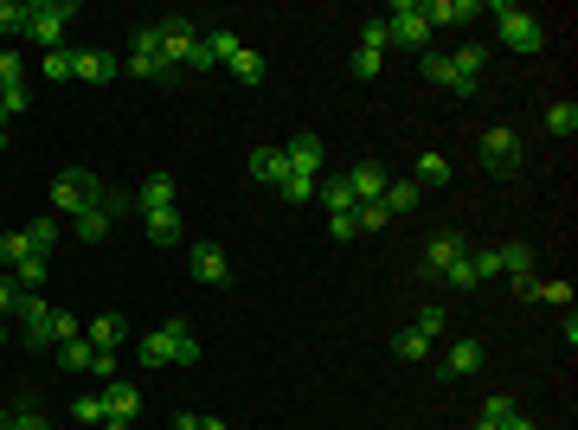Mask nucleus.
Wrapping results in <instances>:
<instances>
[{"label": "nucleus", "mask_w": 578, "mask_h": 430, "mask_svg": "<svg viewBox=\"0 0 578 430\" xmlns=\"http://www.w3.org/2000/svg\"><path fill=\"white\" fill-rule=\"evenodd\" d=\"M424 58V78L456 90V97H476L482 90V65H489V52L482 45H456V52H418Z\"/></svg>", "instance_id": "1"}, {"label": "nucleus", "mask_w": 578, "mask_h": 430, "mask_svg": "<svg viewBox=\"0 0 578 430\" xmlns=\"http://www.w3.org/2000/svg\"><path fill=\"white\" fill-rule=\"evenodd\" d=\"M135 360L155 373V366H200V341H193L187 321H167V328H148L135 341Z\"/></svg>", "instance_id": "2"}, {"label": "nucleus", "mask_w": 578, "mask_h": 430, "mask_svg": "<svg viewBox=\"0 0 578 430\" xmlns=\"http://www.w3.org/2000/svg\"><path fill=\"white\" fill-rule=\"evenodd\" d=\"M155 45H161V58H167L174 71H212L206 39L193 33V20H187V13H167V20L155 26Z\"/></svg>", "instance_id": "3"}, {"label": "nucleus", "mask_w": 578, "mask_h": 430, "mask_svg": "<svg viewBox=\"0 0 578 430\" xmlns=\"http://www.w3.org/2000/svg\"><path fill=\"white\" fill-rule=\"evenodd\" d=\"M489 13H495V33H501V45H508V52H521V58L546 52V26H540L527 7H514V0H495Z\"/></svg>", "instance_id": "4"}, {"label": "nucleus", "mask_w": 578, "mask_h": 430, "mask_svg": "<svg viewBox=\"0 0 578 430\" xmlns=\"http://www.w3.org/2000/svg\"><path fill=\"white\" fill-rule=\"evenodd\" d=\"M71 20H78V0H26V39H39L45 52H58Z\"/></svg>", "instance_id": "5"}, {"label": "nucleus", "mask_w": 578, "mask_h": 430, "mask_svg": "<svg viewBox=\"0 0 578 430\" xmlns=\"http://www.w3.org/2000/svg\"><path fill=\"white\" fill-rule=\"evenodd\" d=\"M103 193H110V187H103L97 174L71 167V174H58V187H52V212H58V219H78V212H84V206H97Z\"/></svg>", "instance_id": "6"}, {"label": "nucleus", "mask_w": 578, "mask_h": 430, "mask_svg": "<svg viewBox=\"0 0 578 430\" xmlns=\"http://www.w3.org/2000/svg\"><path fill=\"white\" fill-rule=\"evenodd\" d=\"M386 39L405 52H431V26H424V0H399L386 7Z\"/></svg>", "instance_id": "7"}, {"label": "nucleus", "mask_w": 578, "mask_h": 430, "mask_svg": "<svg viewBox=\"0 0 578 430\" xmlns=\"http://www.w3.org/2000/svg\"><path fill=\"white\" fill-rule=\"evenodd\" d=\"M482 167H489V174H514V167H521V135L508 129V122H495L489 135H482Z\"/></svg>", "instance_id": "8"}, {"label": "nucleus", "mask_w": 578, "mask_h": 430, "mask_svg": "<svg viewBox=\"0 0 578 430\" xmlns=\"http://www.w3.org/2000/svg\"><path fill=\"white\" fill-rule=\"evenodd\" d=\"M123 78H174V65H167V58H161V45H155V26H142V33H135Z\"/></svg>", "instance_id": "9"}, {"label": "nucleus", "mask_w": 578, "mask_h": 430, "mask_svg": "<svg viewBox=\"0 0 578 430\" xmlns=\"http://www.w3.org/2000/svg\"><path fill=\"white\" fill-rule=\"evenodd\" d=\"M283 161H289V174L315 180V174H322V135H309V129L289 135V142H283Z\"/></svg>", "instance_id": "10"}, {"label": "nucleus", "mask_w": 578, "mask_h": 430, "mask_svg": "<svg viewBox=\"0 0 578 430\" xmlns=\"http://www.w3.org/2000/svg\"><path fill=\"white\" fill-rule=\"evenodd\" d=\"M116 212H123V193H103L97 206H84V212H78V238H84V244H103V232H110Z\"/></svg>", "instance_id": "11"}, {"label": "nucleus", "mask_w": 578, "mask_h": 430, "mask_svg": "<svg viewBox=\"0 0 578 430\" xmlns=\"http://www.w3.org/2000/svg\"><path fill=\"white\" fill-rule=\"evenodd\" d=\"M193 276H200L206 289H225L232 283V257H225L219 244H193Z\"/></svg>", "instance_id": "12"}, {"label": "nucleus", "mask_w": 578, "mask_h": 430, "mask_svg": "<svg viewBox=\"0 0 578 430\" xmlns=\"http://www.w3.org/2000/svg\"><path fill=\"white\" fill-rule=\"evenodd\" d=\"M20 321H26V347H52V309H45L39 296H20Z\"/></svg>", "instance_id": "13"}, {"label": "nucleus", "mask_w": 578, "mask_h": 430, "mask_svg": "<svg viewBox=\"0 0 578 430\" xmlns=\"http://www.w3.org/2000/svg\"><path fill=\"white\" fill-rule=\"evenodd\" d=\"M71 78H84V84H110V78H123V65H116L110 52H71Z\"/></svg>", "instance_id": "14"}, {"label": "nucleus", "mask_w": 578, "mask_h": 430, "mask_svg": "<svg viewBox=\"0 0 578 430\" xmlns=\"http://www.w3.org/2000/svg\"><path fill=\"white\" fill-rule=\"evenodd\" d=\"M456 257H463V238H456V232H437L431 244H424V276H437V283H444V270L456 264Z\"/></svg>", "instance_id": "15"}, {"label": "nucleus", "mask_w": 578, "mask_h": 430, "mask_svg": "<svg viewBox=\"0 0 578 430\" xmlns=\"http://www.w3.org/2000/svg\"><path fill=\"white\" fill-rule=\"evenodd\" d=\"M84 341L97 347V353H116V347L129 341V321H123V315H97V321L84 328Z\"/></svg>", "instance_id": "16"}, {"label": "nucleus", "mask_w": 578, "mask_h": 430, "mask_svg": "<svg viewBox=\"0 0 578 430\" xmlns=\"http://www.w3.org/2000/svg\"><path fill=\"white\" fill-rule=\"evenodd\" d=\"M135 405H142V392H135L129 379H110V386H103V418H123V424H135Z\"/></svg>", "instance_id": "17"}, {"label": "nucleus", "mask_w": 578, "mask_h": 430, "mask_svg": "<svg viewBox=\"0 0 578 430\" xmlns=\"http://www.w3.org/2000/svg\"><path fill=\"white\" fill-rule=\"evenodd\" d=\"M386 167H379V161H360L354 167V174H347V187H354V206H367V199H379V193H386Z\"/></svg>", "instance_id": "18"}, {"label": "nucleus", "mask_w": 578, "mask_h": 430, "mask_svg": "<svg viewBox=\"0 0 578 430\" xmlns=\"http://www.w3.org/2000/svg\"><path fill=\"white\" fill-rule=\"evenodd\" d=\"M476 0H424V26H463V20H476Z\"/></svg>", "instance_id": "19"}, {"label": "nucleus", "mask_w": 578, "mask_h": 430, "mask_svg": "<svg viewBox=\"0 0 578 430\" xmlns=\"http://www.w3.org/2000/svg\"><path fill=\"white\" fill-rule=\"evenodd\" d=\"M251 174H257V187H283V180H289L283 148H251Z\"/></svg>", "instance_id": "20"}, {"label": "nucleus", "mask_w": 578, "mask_h": 430, "mask_svg": "<svg viewBox=\"0 0 578 430\" xmlns=\"http://www.w3.org/2000/svg\"><path fill=\"white\" fill-rule=\"evenodd\" d=\"M418 199H424V187H418V180H386L379 206H386L392 219H405V212H418Z\"/></svg>", "instance_id": "21"}, {"label": "nucleus", "mask_w": 578, "mask_h": 430, "mask_svg": "<svg viewBox=\"0 0 578 430\" xmlns=\"http://www.w3.org/2000/svg\"><path fill=\"white\" fill-rule=\"evenodd\" d=\"M238 52H245V39H238L232 26H219V33H206V58H212V71H219V65L232 71V58H238Z\"/></svg>", "instance_id": "22"}, {"label": "nucleus", "mask_w": 578, "mask_h": 430, "mask_svg": "<svg viewBox=\"0 0 578 430\" xmlns=\"http://www.w3.org/2000/svg\"><path fill=\"white\" fill-rule=\"evenodd\" d=\"M546 135H559V142H572V135H578V103L572 97L546 103Z\"/></svg>", "instance_id": "23"}, {"label": "nucleus", "mask_w": 578, "mask_h": 430, "mask_svg": "<svg viewBox=\"0 0 578 430\" xmlns=\"http://www.w3.org/2000/svg\"><path fill=\"white\" fill-rule=\"evenodd\" d=\"M167 206H180V187L167 174H155V180H142V212H167Z\"/></svg>", "instance_id": "24"}, {"label": "nucleus", "mask_w": 578, "mask_h": 430, "mask_svg": "<svg viewBox=\"0 0 578 430\" xmlns=\"http://www.w3.org/2000/svg\"><path fill=\"white\" fill-rule=\"evenodd\" d=\"M315 199H322L328 212H354V187H347V174H334V180H315Z\"/></svg>", "instance_id": "25"}, {"label": "nucleus", "mask_w": 578, "mask_h": 430, "mask_svg": "<svg viewBox=\"0 0 578 430\" xmlns=\"http://www.w3.org/2000/svg\"><path fill=\"white\" fill-rule=\"evenodd\" d=\"M444 366L450 373H482V341H450V353H444Z\"/></svg>", "instance_id": "26"}, {"label": "nucleus", "mask_w": 578, "mask_h": 430, "mask_svg": "<svg viewBox=\"0 0 578 430\" xmlns=\"http://www.w3.org/2000/svg\"><path fill=\"white\" fill-rule=\"evenodd\" d=\"M148 219V238L155 244H180V206H167V212H142Z\"/></svg>", "instance_id": "27"}, {"label": "nucleus", "mask_w": 578, "mask_h": 430, "mask_svg": "<svg viewBox=\"0 0 578 430\" xmlns=\"http://www.w3.org/2000/svg\"><path fill=\"white\" fill-rule=\"evenodd\" d=\"M90 360H97V347H90L84 334H78V341H65V347H58V366H65V373H90Z\"/></svg>", "instance_id": "28"}, {"label": "nucleus", "mask_w": 578, "mask_h": 430, "mask_svg": "<svg viewBox=\"0 0 578 430\" xmlns=\"http://www.w3.org/2000/svg\"><path fill=\"white\" fill-rule=\"evenodd\" d=\"M52 244H58V219H33V225H26V251H33V257H52Z\"/></svg>", "instance_id": "29"}, {"label": "nucleus", "mask_w": 578, "mask_h": 430, "mask_svg": "<svg viewBox=\"0 0 578 430\" xmlns=\"http://www.w3.org/2000/svg\"><path fill=\"white\" fill-rule=\"evenodd\" d=\"M495 257H501V276H527V270H534V251H527V244H495Z\"/></svg>", "instance_id": "30"}, {"label": "nucleus", "mask_w": 578, "mask_h": 430, "mask_svg": "<svg viewBox=\"0 0 578 430\" xmlns=\"http://www.w3.org/2000/svg\"><path fill=\"white\" fill-rule=\"evenodd\" d=\"M26 257H33V251H26V232H0V270H20L26 264Z\"/></svg>", "instance_id": "31"}, {"label": "nucleus", "mask_w": 578, "mask_h": 430, "mask_svg": "<svg viewBox=\"0 0 578 430\" xmlns=\"http://www.w3.org/2000/svg\"><path fill=\"white\" fill-rule=\"evenodd\" d=\"M45 270H52V257H26V264L13 270V283H20V296H33V289L45 283Z\"/></svg>", "instance_id": "32"}, {"label": "nucleus", "mask_w": 578, "mask_h": 430, "mask_svg": "<svg viewBox=\"0 0 578 430\" xmlns=\"http://www.w3.org/2000/svg\"><path fill=\"white\" fill-rule=\"evenodd\" d=\"M444 180H450V161L437 155V148H431V155H418V187H444Z\"/></svg>", "instance_id": "33"}, {"label": "nucleus", "mask_w": 578, "mask_h": 430, "mask_svg": "<svg viewBox=\"0 0 578 430\" xmlns=\"http://www.w3.org/2000/svg\"><path fill=\"white\" fill-rule=\"evenodd\" d=\"M392 353H399V360H424V353H431V341H424L418 328H399V334H392Z\"/></svg>", "instance_id": "34"}, {"label": "nucleus", "mask_w": 578, "mask_h": 430, "mask_svg": "<svg viewBox=\"0 0 578 430\" xmlns=\"http://www.w3.org/2000/svg\"><path fill=\"white\" fill-rule=\"evenodd\" d=\"M84 334V321L71 315V309H52V347H65V341H78Z\"/></svg>", "instance_id": "35"}, {"label": "nucleus", "mask_w": 578, "mask_h": 430, "mask_svg": "<svg viewBox=\"0 0 578 430\" xmlns=\"http://www.w3.org/2000/svg\"><path fill=\"white\" fill-rule=\"evenodd\" d=\"M354 71H360V78H379V71H386V45H360V52H354Z\"/></svg>", "instance_id": "36"}, {"label": "nucleus", "mask_w": 578, "mask_h": 430, "mask_svg": "<svg viewBox=\"0 0 578 430\" xmlns=\"http://www.w3.org/2000/svg\"><path fill=\"white\" fill-rule=\"evenodd\" d=\"M39 71H45V78H52V84H65V78H71V45H58V52H45V58H39Z\"/></svg>", "instance_id": "37"}, {"label": "nucleus", "mask_w": 578, "mask_h": 430, "mask_svg": "<svg viewBox=\"0 0 578 430\" xmlns=\"http://www.w3.org/2000/svg\"><path fill=\"white\" fill-rule=\"evenodd\" d=\"M7 430H52V418L39 405H20V411H7Z\"/></svg>", "instance_id": "38"}, {"label": "nucleus", "mask_w": 578, "mask_h": 430, "mask_svg": "<svg viewBox=\"0 0 578 430\" xmlns=\"http://www.w3.org/2000/svg\"><path fill=\"white\" fill-rule=\"evenodd\" d=\"M354 219H360V232H386V225H392V212L379 206V199H367V206H354Z\"/></svg>", "instance_id": "39"}, {"label": "nucleus", "mask_w": 578, "mask_h": 430, "mask_svg": "<svg viewBox=\"0 0 578 430\" xmlns=\"http://www.w3.org/2000/svg\"><path fill=\"white\" fill-rule=\"evenodd\" d=\"M277 193H283V206H309V199H315V180H302V174H289V180H283V187H277Z\"/></svg>", "instance_id": "40"}, {"label": "nucleus", "mask_w": 578, "mask_h": 430, "mask_svg": "<svg viewBox=\"0 0 578 430\" xmlns=\"http://www.w3.org/2000/svg\"><path fill=\"white\" fill-rule=\"evenodd\" d=\"M508 418H514V398H508V392L482 398V424H508Z\"/></svg>", "instance_id": "41"}, {"label": "nucleus", "mask_w": 578, "mask_h": 430, "mask_svg": "<svg viewBox=\"0 0 578 430\" xmlns=\"http://www.w3.org/2000/svg\"><path fill=\"white\" fill-rule=\"evenodd\" d=\"M232 78H238V84H257V78H264V58H257V52H238V58H232Z\"/></svg>", "instance_id": "42"}, {"label": "nucleus", "mask_w": 578, "mask_h": 430, "mask_svg": "<svg viewBox=\"0 0 578 430\" xmlns=\"http://www.w3.org/2000/svg\"><path fill=\"white\" fill-rule=\"evenodd\" d=\"M0 33H26V0H0Z\"/></svg>", "instance_id": "43"}, {"label": "nucleus", "mask_w": 578, "mask_h": 430, "mask_svg": "<svg viewBox=\"0 0 578 430\" xmlns=\"http://www.w3.org/2000/svg\"><path fill=\"white\" fill-rule=\"evenodd\" d=\"M444 289H476V270H469V251L444 270Z\"/></svg>", "instance_id": "44"}, {"label": "nucleus", "mask_w": 578, "mask_h": 430, "mask_svg": "<svg viewBox=\"0 0 578 430\" xmlns=\"http://www.w3.org/2000/svg\"><path fill=\"white\" fill-rule=\"evenodd\" d=\"M328 238H360V219H354V212H328Z\"/></svg>", "instance_id": "45"}, {"label": "nucleus", "mask_w": 578, "mask_h": 430, "mask_svg": "<svg viewBox=\"0 0 578 430\" xmlns=\"http://www.w3.org/2000/svg\"><path fill=\"white\" fill-rule=\"evenodd\" d=\"M71 418H78V424H103V398H71Z\"/></svg>", "instance_id": "46"}, {"label": "nucleus", "mask_w": 578, "mask_h": 430, "mask_svg": "<svg viewBox=\"0 0 578 430\" xmlns=\"http://www.w3.org/2000/svg\"><path fill=\"white\" fill-rule=\"evenodd\" d=\"M7 315H20V283L0 270V321H7Z\"/></svg>", "instance_id": "47"}, {"label": "nucleus", "mask_w": 578, "mask_h": 430, "mask_svg": "<svg viewBox=\"0 0 578 430\" xmlns=\"http://www.w3.org/2000/svg\"><path fill=\"white\" fill-rule=\"evenodd\" d=\"M469 270H476V283H489V276H501V257L495 251H469Z\"/></svg>", "instance_id": "48"}, {"label": "nucleus", "mask_w": 578, "mask_h": 430, "mask_svg": "<svg viewBox=\"0 0 578 430\" xmlns=\"http://www.w3.org/2000/svg\"><path fill=\"white\" fill-rule=\"evenodd\" d=\"M534 302H559V309H572V283H534Z\"/></svg>", "instance_id": "49"}, {"label": "nucleus", "mask_w": 578, "mask_h": 430, "mask_svg": "<svg viewBox=\"0 0 578 430\" xmlns=\"http://www.w3.org/2000/svg\"><path fill=\"white\" fill-rule=\"evenodd\" d=\"M13 84H26V65L13 52H0V90H13Z\"/></svg>", "instance_id": "50"}, {"label": "nucleus", "mask_w": 578, "mask_h": 430, "mask_svg": "<svg viewBox=\"0 0 578 430\" xmlns=\"http://www.w3.org/2000/svg\"><path fill=\"white\" fill-rule=\"evenodd\" d=\"M26 103H33V97H26V84H13V90H0V110H7V116H20V110H26Z\"/></svg>", "instance_id": "51"}, {"label": "nucleus", "mask_w": 578, "mask_h": 430, "mask_svg": "<svg viewBox=\"0 0 578 430\" xmlns=\"http://www.w3.org/2000/svg\"><path fill=\"white\" fill-rule=\"evenodd\" d=\"M418 334H424V341H437V334H444V309H424L418 315Z\"/></svg>", "instance_id": "52"}, {"label": "nucleus", "mask_w": 578, "mask_h": 430, "mask_svg": "<svg viewBox=\"0 0 578 430\" xmlns=\"http://www.w3.org/2000/svg\"><path fill=\"white\" fill-rule=\"evenodd\" d=\"M90 379H103V386H110V379H116V353H97V360H90Z\"/></svg>", "instance_id": "53"}, {"label": "nucleus", "mask_w": 578, "mask_h": 430, "mask_svg": "<svg viewBox=\"0 0 578 430\" xmlns=\"http://www.w3.org/2000/svg\"><path fill=\"white\" fill-rule=\"evenodd\" d=\"M501 430H534V418H521V411H514V418H508V424H501Z\"/></svg>", "instance_id": "54"}, {"label": "nucleus", "mask_w": 578, "mask_h": 430, "mask_svg": "<svg viewBox=\"0 0 578 430\" xmlns=\"http://www.w3.org/2000/svg\"><path fill=\"white\" fill-rule=\"evenodd\" d=\"M103 430H135V424H123V418H103Z\"/></svg>", "instance_id": "55"}, {"label": "nucleus", "mask_w": 578, "mask_h": 430, "mask_svg": "<svg viewBox=\"0 0 578 430\" xmlns=\"http://www.w3.org/2000/svg\"><path fill=\"white\" fill-rule=\"evenodd\" d=\"M200 430H232V424H219V418H200Z\"/></svg>", "instance_id": "56"}, {"label": "nucleus", "mask_w": 578, "mask_h": 430, "mask_svg": "<svg viewBox=\"0 0 578 430\" xmlns=\"http://www.w3.org/2000/svg\"><path fill=\"white\" fill-rule=\"evenodd\" d=\"M0 155H7V122H0Z\"/></svg>", "instance_id": "57"}, {"label": "nucleus", "mask_w": 578, "mask_h": 430, "mask_svg": "<svg viewBox=\"0 0 578 430\" xmlns=\"http://www.w3.org/2000/svg\"><path fill=\"white\" fill-rule=\"evenodd\" d=\"M476 430H501V424H482V418H476Z\"/></svg>", "instance_id": "58"}, {"label": "nucleus", "mask_w": 578, "mask_h": 430, "mask_svg": "<svg viewBox=\"0 0 578 430\" xmlns=\"http://www.w3.org/2000/svg\"><path fill=\"white\" fill-rule=\"evenodd\" d=\"M0 341H7V321H0Z\"/></svg>", "instance_id": "59"}, {"label": "nucleus", "mask_w": 578, "mask_h": 430, "mask_svg": "<svg viewBox=\"0 0 578 430\" xmlns=\"http://www.w3.org/2000/svg\"><path fill=\"white\" fill-rule=\"evenodd\" d=\"M0 430H7V411H0Z\"/></svg>", "instance_id": "60"}]
</instances>
